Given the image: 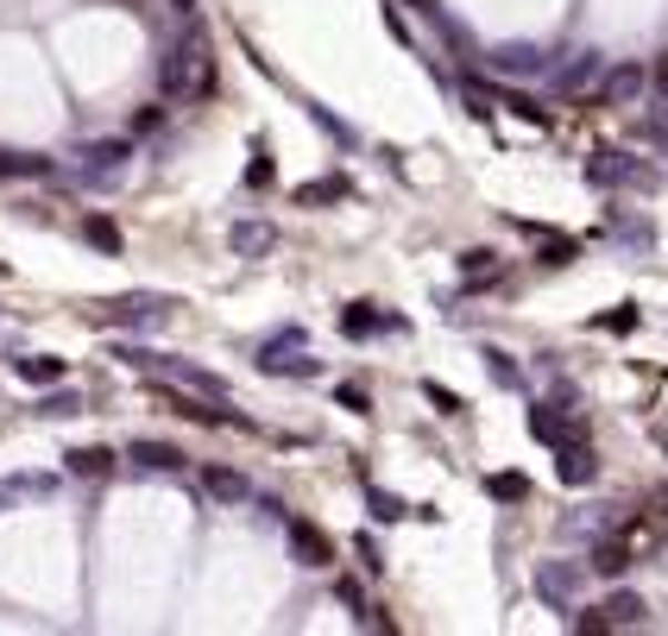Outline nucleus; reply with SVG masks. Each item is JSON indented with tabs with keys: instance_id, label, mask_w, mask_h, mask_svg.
<instances>
[{
	"instance_id": "8",
	"label": "nucleus",
	"mask_w": 668,
	"mask_h": 636,
	"mask_svg": "<svg viewBox=\"0 0 668 636\" xmlns=\"http://www.w3.org/2000/svg\"><path fill=\"white\" fill-rule=\"evenodd\" d=\"M644 89H649V70H644V63H606V77H599V95H606L611 108L637 101Z\"/></svg>"
},
{
	"instance_id": "6",
	"label": "nucleus",
	"mask_w": 668,
	"mask_h": 636,
	"mask_svg": "<svg viewBox=\"0 0 668 636\" xmlns=\"http://www.w3.org/2000/svg\"><path fill=\"white\" fill-rule=\"evenodd\" d=\"M549 77H555V89H561V95H580V89H599V77H606V58L587 44V51H574L568 63H555Z\"/></svg>"
},
{
	"instance_id": "15",
	"label": "nucleus",
	"mask_w": 668,
	"mask_h": 636,
	"mask_svg": "<svg viewBox=\"0 0 668 636\" xmlns=\"http://www.w3.org/2000/svg\"><path fill=\"white\" fill-rule=\"evenodd\" d=\"M13 372H20L26 385H58L70 366H63L58 353H32V360H13Z\"/></svg>"
},
{
	"instance_id": "1",
	"label": "nucleus",
	"mask_w": 668,
	"mask_h": 636,
	"mask_svg": "<svg viewBox=\"0 0 668 636\" xmlns=\"http://www.w3.org/2000/svg\"><path fill=\"white\" fill-rule=\"evenodd\" d=\"M164 89H171V95H209V89H215V58H209V39H202V32H190V39L171 51Z\"/></svg>"
},
{
	"instance_id": "16",
	"label": "nucleus",
	"mask_w": 668,
	"mask_h": 636,
	"mask_svg": "<svg viewBox=\"0 0 668 636\" xmlns=\"http://www.w3.org/2000/svg\"><path fill=\"white\" fill-rule=\"evenodd\" d=\"M561 479H568V485H593V479H599V461H593V447H580V442L561 447Z\"/></svg>"
},
{
	"instance_id": "28",
	"label": "nucleus",
	"mask_w": 668,
	"mask_h": 636,
	"mask_svg": "<svg viewBox=\"0 0 668 636\" xmlns=\"http://www.w3.org/2000/svg\"><path fill=\"white\" fill-rule=\"evenodd\" d=\"M486 360H492V378H498L505 391H517V385H524V378H517V366H512V353H498V347H492Z\"/></svg>"
},
{
	"instance_id": "29",
	"label": "nucleus",
	"mask_w": 668,
	"mask_h": 636,
	"mask_svg": "<svg viewBox=\"0 0 668 636\" xmlns=\"http://www.w3.org/2000/svg\"><path fill=\"white\" fill-rule=\"evenodd\" d=\"M423 397H429V404L442 410V416H460V397H454L448 385H435V378H429V385H423Z\"/></svg>"
},
{
	"instance_id": "30",
	"label": "nucleus",
	"mask_w": 668,
	"mask_h": 636,
	"mask_svg": "<svg viewBox=\"0 0 668 636\" xmlns=\"http://www.w3.org/2000/svg\"><path fill=\"white\" fill-rule=\"evenodd\" d=\"M354 548H360V561H366V574H378V567H385V561H378V542H373V536H360Z\"/></svg>"
},
{
	"instance_id": "18",
	"label": "nucleus",
	"mask_w": 668,
	"mask_h": 636,
	"mask_svg": "<svg viewBox=\"0 0 668 636\" xmlns=\"http://www.w3.org/2000/svg\"><path fill=\"white\" fill-rule=\"evenodd\" d=\"M7 176H51V158L39 152H0V183Z\"/></svg>"
},
{
	"instance_id": "5",
	"label": "nucleus",
	"mask_w": 668,
	"mask_h": 636,
	"mask_svg": "<svg viewBox=\"0 0 668 636\" xmlns=\"http://www.w3.org/2000/svg\"><path fill=\"white\" fill-rule=\"evenodd\" d=\"M587 183H599V190H611V183H656V171L649 164H637V158H625V152H599V158H587Z\"/></svg>"
},
{
	"instance_id": "21",
	"label": "nucleus",
	"mask_w": 668,
	"mask_h": 636,
	"mask_svg": "<svg viewBox=\"0 0 668 636\" xmlns=\"http://www.w3.org/2000/svg\"><path fill=\"white\" fill-rule=\"evenodd\" d=\"M486 492H492L498 504H524V498H530V479H524V473H492Z\"/></svg>"
},
{
	"instance_id": "14",
	"label": "nucleus",
	"mask_w": 668,
	"mask_h": 636,
	"mask_svg": "<svg viewBox=\"0 0 668 636\" xmlns=\"http://www.w3.org/2000/svg\"><path fill=\"white\" fill-rule=\"evenodd\" d=\"M625 567H630V542H618V536H599V542H593V574L618 579Z\"/></svg>"
},
{
	"instance_id": "2",
	"label": "nucleus",
	"mask_w": 668,
	"mask_h": 636,
	"mask_svg": "<svg viewBox=\"0 0 668 636\" xmlns=\"http://www.w3.org/2000/svg\"><path fill=\"white\" fill-rule=\"evenodd\" d=\"M101 322H108V329H164V322H171V303L139 290V296H114V303H101Z\"/></svg>"
},
{
	"instance_id": "13",
	"label": "nucleus",
	"mask_w": 668,
	"mask_h": 636,
	"mask_svg": "<svg viewBox=\"0 0 668 636\" xmlns=\"http://www.w3.org/2000/svg\"><path fill=\"white\" fill-rule=\"evenodd\" d=\"M82 158H89V176H114L133 158V145L126 139H101V145H82Z\"/></svg>"
},
{
	"instance_id": "3",
	"label": "nucleus",
	"mask_w": 668,
	"mask_h": 636,
	"mask_svg": "<svg viewBox=\"0 0 668 636\" xmlns=\"http://www.w3.org/2000/svg\"><path fill=\"white\" fill-rule=\"evenodd\" d=\"M486 70L492 77H512V82H530V77H549L555 58L543 44H498V51H486Z\"/></svg>"
},
{
	"instance_id": "12",
	"label": "nucleus",
	"mask_w": 668,
	"mask_h": 636,
	"mask_svg": "<svg viewBox=\"0 0 668 636\" xmlns=\"http://www.w3.org/2000/svg\"><path fill=\"white\" fill-rule=\"evenodd\" d=\"M202 485H209V498H215V504H246V498H253L246 473H227V466H209V473H202Z\"/></svg>"
},
{
	"instance_id": "9",
	"label": "nucleus",
	"mask_w": 668,
	"mask_h": 636,
	"mask_svg": "<svg viewBox=\"0 0 668 636\" xmlns=\"http://www.w3.org/2000/svg\"><path fill=\"white\" fill-rule=\"evenodd\" d=\"M227 246H234V259H265L277 246V228L272 221H234L227 228Z\"/></svg>"
},
{
	"instance_id": "23",
	"label": "nucleus",
	"mask_w": 668,
	"mask_h": 636,
	"mask_svg": "<svg viewBox=\"0 0 668 636\" xmlns=\"http://www.w3.org/2000/svg\"><path fill=\"white\" fill-rule=\"evenodd\" d=\"M171 372H178V378H183V385H190V391H202V397H215V404H221V397H227V385H221L215 372H202V366H183V360H178V366H171Z\"/></svg>"
},
{
	"instance_id": "17",
	"label": "nucleus",
	"mask_w": 668,
	"mask_h": 636,
	"mask_svg": "<svg viewBox=\"0 0 668 636\" xmlns=\"http://www.w3.org/2000/svg\"><path fill=\"white\" fill-rule=\"evenodd\" d=\"M70 473H77V479H108V473H114V454H108V447H77V454H70Z\"/></svg>"
},
{
	"instance_id": "31",
	"label": "nucleus",
	"mask_w": 668,
	"mask_h": 636,
	"mask_svg": "<svg viewBox=\"0 0 668 636\" xmlns=\"http://www.w3.org/2000/svg\"><path fill=\"white\" fill-rule=\"evenodd\" d=\"M649 89H656V95H668V51L649 63Z\"/></svg>"
},
{
	"instance_id": "27",
	"label": "nucleus",
	"mask_w": 668,
	"mask_h": 636,
	"mask_svg": "<svg viewBox=\"0 0 668 636\" xmlns=\"http://www.w3.org/2000/svg\"><path fill=\"white\" fill-rule=\"evenodd\" d=\"M366 504H373V517H378V523H397V517H411V504H404V498H392V492H373V498H366Z\"/></svg>"
},
{
	"instance_id": "7",
	"label": "nucleus",
	"mask_w": 668,
	"mask_h": 636,
	"mask_svg": "<svg viewBox=\"0 0 668 636\" xmlns=\"http://www.w3.org/2000/svg\"><path fill=\"white\" fill-rule=\"evenodd\" d=\"M284 529H291V555H296V567H334V542L322 536L315 523L284 517Z\"/></svg>"
},
{
	"instance_id": "10",
	"label": "nucleus",
	"mask_w": 668,
	"mask_h": 636,
	"mask_svg": "<svg viewBox=\"0 0 668 636\" xmlns=\"http://www.w3.org/2000/svg\"><path fill=\"white\" fill-rule=\"evenodd\" d=\"M530 435H536V442H549V447H574V442H580V423L536 404V410H530Z\"/></svg>"
},
{
	"instance_id": "26",
	"label": "nucleus",
	"mask_w": 668,
	"mask_h": 636,
	"mask_svg": "<svg viewBox=\"0 0 668 636\" xmlns=\"http://www.w3.org/2000/svg\"><path fill=\"white\" fill-rule=\"evenodd\" d=\"M460 271H467V284H479V277H498V252H467V259H460Z\"/></svg>"
},
{
	"instance_id": "32",
	"label": "nucleus",
	"mask_w": 668,
	"mask_h": 636,
	"mask_svg": "<svg viewBox=\"0 0 668 636\" xmlns=\"http://www.w3.org/2000/svg\"><path fill=\"white\" fill-rule=\"evenodd\" d=\"M171 7H178V13H196V0H171Z\"/></svg>"
},
{
	"instance_id": "4",
	"label": "nucleus",
	"mask_w": 668,
	"mask_h": 636,
	"mask_svg": "<svg viewBox=\"0 0 668 636\" xmlns=\"http://www.w3.org/2000/svg\"><path fill=\"white\" fill-rule=\"evenodd\" d=\"M587 586V561H536V598L549 605H574Z\"/></svg>"
},
{
	"instance_id": "25",
	"label": "nucleus",
	"mask_w": 668,
	"mask_h": 636,
	"mask_svg": "<svg viewBox=\"0 0 668 636\" xmlns=\"http://www.w3.org/2000/svg\"><path fill=\"white\" fill-rule=\"evenodd\" d=\"M341 329L354 334V341H366V334H378V315H373V303H354L347 315H341Z\"/></svg>"
},
{
	"instance_id": "19",
	"label": "nucleus",
	"mask_w": 668,
	"mask_h": 636,
	"mask_svg": "<svg viewBox=\"0 0 668 636\" xmlns=\"http://www.w3.org/2000/svg\"><path fill=\"white\" fill-rule=\"evenodd\" d=\"M259 366H265V372H291V378H315V372H322L310 353H291V360H284V353H272V347L259 353Z\"/></svg>"
},
{
	"instance_id": "22",
	"label": "nucleus",
	"mask_w": 668,
	"mask_h": 636,
	"mask_svg": "<svg viewBox=\"0 0 668 636\" xmlns=\"http://www.w3.org/2000/svg\"><path fill=\"white\" fill-rule=\"evenodd\" d=\"M644 612H649V605H644L637 593H618V598L606 605V624H611V630H625V624H644Z\"/></svg>"
},
{
	"instance_id": "24",
	"label": "nucleus",
	"mask_w": 668,
	"mask_h": 636,
	"mask_svg": "<svg viewBox=\"0 0 668 636\" xmlns=\"http://www.w3.org/2000/svg\"><path fill=\"white\" fill-rule=\"evenodd\" d=\"M334 195H347V183H341V176H315V183H303V190H296V202H303V209H315V202H334Z\"/></svg>"
},
{
	"instance_id": "20",
	"label": "nucleus",
	"mask_w": 668,
	"mask_h": 636,
	"mask_svg": "<svg viewBox=\"0 0 668 636\" xmlns=\"http://www.w3.org/2000/svg\"><path fill=\"white\" fill-rule=\"evenodd\" d=\"M82 240H89V246H101V252H120V246H126L108 214H89V221H82Z\"/></svg>"
},
{
	"instance_id": "11",
	"label": "nucleus",
	"mask_w": 668,
	"mask_h": 636,
	"mask_svg": "<svg viewBox=\"0 0 668 636\" xmlns=\"http://www.w3.org/2000/svg\"><path fill=\"white\" fill-rule=\"evenodd\" d=\"M126 461L145 466V473H178L183 447H171V442H133V447H126Z\"/></svg>"
}]
</instances>
